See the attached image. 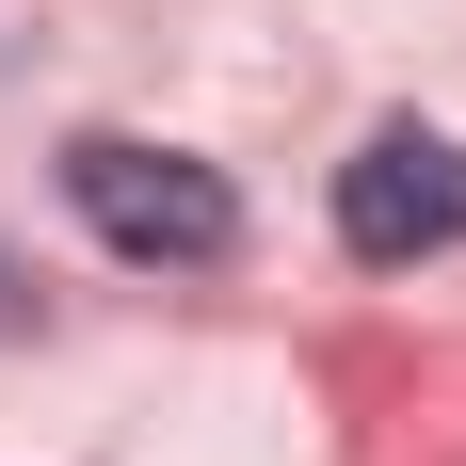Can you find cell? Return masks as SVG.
Returning <instances> with one entry per match:
<instances>
[{
  "instance_id": "obj_1",
  "label": "cell",
  "mask_w": 466,
  "mask_h": 466,
  "mask_svg": "<svg viewBox=\"0 0 466 466\" xmlns=\"http://www.w3.org/2000/svg\"><path fill=\"white\" fill-rule=\"evenodd\" d=\"M65 193H81V226L145 274H209L241 258V193L193 161V145H145V129H81L65 145Z\"/></svg>"
},
{
  "instance_id": "obj_2",
  "label": "cell",
  "mask_w": 466,
  "mask_h": 466,
  "mask_svg": "<svg viewBox=\"0 0 466 466\" xmlns=\"http://www.w3.org/2000/svg\"><path fill=\"white\" fill-rule=\"evenodd\" d=\"M338 241L370 258V274H402V258H451L466 241V145L451 129H370L354 161H338Z\"/></svg>"
},
{
  "instance_id": "obj_3",
  "label": "cell",
  "mask_w": 466,
  "mask_h": 466,
  "mask_svg": "<svg viewBox=\"0 0 466 466\" xmlns=\"http://www.w3.org/2000/svg\"><path fill=\"white\" fill-rule=\"evenodd\" d=\"M0 322H16V274H0Z\"/></svg>"
}]
</instances>
